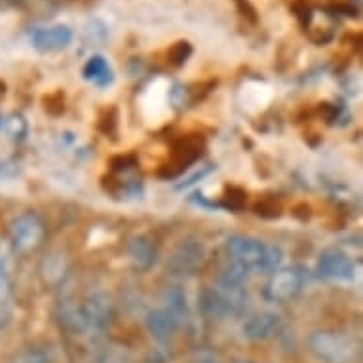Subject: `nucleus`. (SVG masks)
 <instances>
[{"label": "nucleus", "mask_w": 363, "mask_h": 363, "mask_svg": "<svg viewBox=\"0 0 363 363\" xmlns=\"http://www.w3.org/2000/svg\"><path fill=\"white\" fill-rule=\"evenodd\" d=\"M203 261H206V245L202 244V240L189 236L175 245L167 261V272L175 278H189L196 274Z\"/></svg>", "instance_id": "0eeeda50"}, {"label": "nucleus", "mask_w": 363, "mask_h": 363, "mask_svg": "<svg viewBox=\"0 0 363 363\" xmlns=\"http://www.w3.org/2000/svg\"><path fill=\"white\" fill-rule=\"evenodd\" d=\"M128 257L133 270L138 272H147L150 268L155 267L156 259H158V247L149 236H133L128 244Z\"/></svg>", "instance_id": "f8f14e48"}, {"label": "nucleus", "mask_w": 363, "mask_h": 363, "mask_svg": "<svg viewBox=\"0 0 363 363\" xmlns=\"http://www.w3.org/2000/svg\"><path fill=\"white\" fill-rule=\"evenodd\" d=\"M164 306L172 312L179 322L185 323L189 320V304H186V295L179 287H169L164 293Z\"/></svg>", "instance_id": "4468645a"}, {"label": "nucleus", "mask_w": 363, "mask_h": 363, "mask_svg": "<svg viewBox=\"0 0 363 363\" xmlns=\"http://www.w3.org/2000/svg\"><path fill=\"white\" fill-rule=\"evenodd\" d=\"M308 281V274L303 267L293 264V267L276 268L272 276L268 278L267 286H264V298L270 303H289L295 297L301 295Z\"/></svg>", "instance_id": "39448f33"}, {"label": "nucleus", "mask_w": 363, "mask_h": 363, "mask_svg": "<svg viewBox=\"0 0 363 363\" xmlns=\"http://www.w3.org/2000/svg\"><path fill=\"white\" fill-rule=\"evenodd\" d=\"M189 54H191V46H189L186 42H179L177 46L172 50L173 63H175V65H181L183 61H186Z\"/></svg>", "instance_id": "6ab92c4d"}, {"label": "nucleus", "mask_w": 363, "mask_h": 363, "mask_svg": "<svg viewBox=\"0 0 363 363\" xmlns=\"http://www.w3.org/2000/svg\"><path fill=\"white\" fill-rule=\"evenodd\" d=\"M8 234H10V244L16 253H29L44 242L46 225L35 211H25L10 220Z\"/></svg>", "instance_id": "423d86ee"}, {"label": "nucleus", "mask_w": 363, "mask_h": 363, "mask_svg": "<svg viewBox=\"0 0 363 363\" xmlns=\"http://www.w3.org/2000/svg\"><path fill=\"white\" fill-rule=\"evenodd\" d=\"M244 363H253V362H244Z\"/></svg>", "instance_id": "4be33fe9"}, {"label": "nucleus", "mask_w": 363, "mask_h": 363, "mask_svg": "<svg viewBox=\"0 0 363 363\" xmlns=\"http://www.w3.org/2000/svg\"><path fill=\"white\" fill-rule=\"evenodd\" d=\"M2 124H4V120H2V116H0V130H2Z\"/></svg>", "instance_id": "412c9836"}, {"label": "nucleus", "mask_w": 363, "mask_h": 363, "mask_svg": "<svg viewBox=\"0 0 363 363\" xmlns=\"http://www.w3.org/2000/svg\"><path fill=\"white\" fill-rule=\"evenodd\" d=\"M82 74L89 84H94L97 88H107L114 80L113 67L108 65V61L103 55H91L84 65Z\"/></svg>", "instance_id": "ddd939ff"}, {"label": "nucleus", "mask_w": 363, "mask_h": 363, "mask_svg": "<svg viewBox=\"0 0 363 363\" xmlns=\"http://www.w3.org/2000/svg\"><path fill=\"white\" fill-rule=\"evenodd\" d=\"M10 270V257L0 250V303H6L8 297L12 295V284L8 278Z\"/></svg>", "instance_id": "2eb2a0df"}, {"label": "nucleus", "mask_w": 363, "mask_h": 363, "mask_svg": "<svg viewBox=\"0 0 363 363\" xmlns=\"http://www.w3.org/2000/svg\"><path fill=\"white\" fill-rule=\"evenodd\" d=\"M281 318L276 312H257L242 323V335L247 340H268L280 333Z\"/></svg>", "instance_id": "9d476101"}, {"label": "nucleus", "mask_w": 363, "mask_h": 363, "mask_svg": "<svg viewBox=\"0 0 363 363\" xmlns=\"http://www.w3.org/2000/svg\"><path fill=\"white\" fill-rule=\"evenodd\" d=\"M318 274L331 281H352L356 278V262L337 247H329L318 259Z\"/></svg>", "instance_id": "6e6552de"}, {"label": "nucleus", "mask_w": 363, "mask_h": 363, "mask_svg": "<svg viewBox=\"0 0 363 363\" xmlns=\"http://www.w3.org/2000/svg\"><path fill=\"white\" fill-rule=\"evenodd\" d=\"M10 363H52V356L44 348H27L19 352Z\"/></svg>", "instance_id": "dca6fc26"}, {"label": "nucleus", "mask_w": 363, "mask_h": 363, "mask_svg": "<svg viewBox=\"0 0 363 363\" xmlns=\"http://www.w3.org/2000/svg\"><path fill=\"white\" fill-rule=\"evenodd\" d=\"M72 30L67 25H52V27H36L30 33V44L33 48L42 54L61 52L71 46Z\"/></svg>", "instance_id": "1a4fd4ad"}, {"label": "nucleus", "mask_w": 363, "mask_h": 363, "mask_svg": "<svg viewBox=\"0 0 363 363\" xmlns=\"http://www.w3.org/2000/svg\"><path fill=\"white\" fill-rule=\"evenodd\" d=\"M116 318L113 298L105 291H89L80 301L63 298L57 306V320L61 328L71 335L101 333Z\"/></svg>", "instance_id": "f257e3e1"}, {"label": "nucleus", "mask_w": 363, "mask_h": 363, "mask_svg": "<svg viewBox=\"0 0 363 363\" xmlns=\"http://www.w3.org/2000/svg\"><path fill=\"white\" fill-rule=\"evenodd\" d=\"M306 346L312 356L322 363H354L359 356V342L339 331H314L308 335Z\"/></svg>", "instance_id": "20e7f679"}, {"label": "nucleus", "mask_w": 363, "mask_h": 363, "mask_svg": "<svg viewBox=\"0 0 363 363\" xmlns=\"http://www.w3.org/2000/svg\"><path fill=\"white\" fill-rule=\"evenodd\" d=\"M12 320H13L12 308H8L6 303H0V333L10 328Z\"/></svg>", "instance_id": "aec40b11"}, {"label": "nucleus", "mask_w": 363, "mask_h": 363, "mask_svg": "<svg viewBox=\"0 0 363 363\" xmlns=\"http://www.w3.org/2000/svg\"><path fill=\"white\" fill-rule=\"evenodd\" d=\"M183 323L179 322L177 318L166 308H155L150 310L147 318H145V328L152 335V339H156L158 342H167L172 339L173 335L177 333V329L181 328Z\"/></svg>", "instance_id": "9b49d317"}, {"label": "nucleus", "mask_w": 363, "mask_h": 363, "mask_svg": "<svg viewBox=\"0 0 363 363\" xmlns=\"http://www.w3.org/2000/svg\"><path fill=\"white\" fill-rule=\"evenodd\" d=\"M225 253L228 262L240 267L250 276L274 272L284 259V253L278 245L240 234L226 238Z\"/></svg>", "instance_id": "f03ea898"}, {"label": "nucleus", "mask_w": 363, "mask_h": 363, "mask_svg": "<svg viewBox=\"0 0 363 363\" xmlns=\"http://www.w3.org/2000/svg\"><path fill=\"white\" fill-rule=\"evenodd\" d=\"M6 131L8 135L13 139H23L25 133H27V122L23 120V116H19V114H13L10 118L6 120Z\"/></svg>", "instance_id": "a211bd4d"}, {"label": "nucleus", "mask_w": 363, "mask_h": 363, "mask_svg": "<svg viewBox=\"0 0 363 363\" xmlns=\"http://www.w3.org/2000/svg\"><path fill=\"white\" fill-rule=\"evenodd\" d=\"M250 306V295L245 287L209 286L198 295V308L206 318L226 320L233 315L244 314Z\"/></svg>", "instance_id": "7ed1b4c3"}, {"label": "nucleus", "mask_w": 363, "mask_h": 363, "mask_svg": "<svg viewBox=\"0 0 363 363\" xmlns=\"http://www.w3.org/2000/svg\"><path fill=\"white\" fill-rule=\"evenodd\" d=\"M65 270V262L63 259H57L55 255L48 257L46 261H44V267H42V272H44V278L48 281H55V280H61L63 278V272Z\"/></svg>", "instance_id": "f3484780"}]
</instances>
